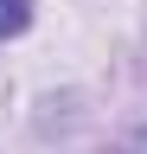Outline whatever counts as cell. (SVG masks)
I'll return each instance as SVG.
<instances>
[{"instance_id":"cell-2","label":"cell","mask_w":147,"mask_h":154,"mask_svg":"<svg viewBox=\"0 0 147 154\" xmlns=\"http://www.w3.org/2000/svg\"><path fill=\"white\" fill-rule=\"evenodd\" d=\"M109 154H147V122H141L134 135H122V141H115V148H109Z\"/></svg>"},{"instance_id":"cell-1","label":"cell","mask_w":147,"mask_h":154,"mask_svg":"<svg viewBox=\"0 0 147 154\" xmlns=\"http://www.w3.org/2000/svg\"><path fill=\"white\" fill-rule=\"evenodd\" d=\"M26 19H32V7H26V0H0V38L26 32Z\"/></svg>"}]
</instances>
